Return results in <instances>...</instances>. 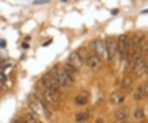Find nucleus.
<instances>
[{
  "label": "nucleus",
  "instance_id": "39448f33",
  "mask_svg": "<svg viewBox=\"0 0 148 123\" xmlns=\"http://www.w3.org/2000/svg\"><path fill=\"white\" fill-rule=\"evenodd\" d=\"M43 97L49 103H50L53 106L58 105L60 102V96H59V93L58 92L53 91L50 89H48L45 88V89H44L43 91Z\"/></svg>",
  "mask_w": 148,
  "mask_h": 123
},
{
  "label": "nucleus",
  "instance_id": "9b49d317",
  "mask_svg": "<svg viewBox=\"0 0 148 123\" xmlns=\"http://www.w3.org/2000/svg\"><path fill=\"white\" fill-rule=\"evenodd\" d=\"M64 70L65 71V73L67 74V75L69 76L70 80L74 81L76 79V76H77V70L76 68H74L73 65H71L69 63H67L64 65Z\"/></svg>",
  "mask_w": 148,
  "mask_h": 123
},
{
  "label": "nucleus",
  "instance_id": "6ab92c4d",
  "mask_svg": "<svg viewBox=\"0 0 148 123\" xmlns=\"http://www.w3.org/2000/svg\"><path fill=\"white\" fill-rule=\"evenodd\" d=\"M23 123H38L37 121L36 120V118L32 116V114L30 113H27L25 117V120H24V122Z\"/></svg>",
  "mask_w": 148,
  "mask_h": 123
},
{
  "label": "nucleus",
  "instance_id": "cd10ccee",
  "mask_svg": "<svg viewBox=\"0 0 148 123\" xmlns=\"http://www.w3.org/2000/svg\"><path fill=\"white\" fill-rule=\"evenodd\" d=\"M147 12H148V9H147V10L143 11V13H147Z\"/></svg>",
  "mask_w": 148,
  "mask_h": 123
},
{
  "label": "nucleus",
  "instance_id": "ddd939ff",
  "mask_svg": "<svg viewBox=\"0 0 148 123\" xmlns=\"http://www.w3.org/2000/svg\"><path fill=\"white\" fill-rule=\"evenodd\" d=\"M128 113H129V112H128L127 107H121V108L118 109L114 113V117L119 121H123V120L127 118Z\"/></svg>",
  "mask_w": 148,
  "mask_h": 123
},
{
  "label": "nucleus",
  "instance_id": "c85d7f7f",
  "mask_svg": "<svg viewBox=\"0 0 148 123\" xmlns=\"http://www.w3.org/2000/svg\"><path fill=\"white\" fill-rule=\"evenodd\" d=\"M146 62H147V61H146ZM147 63H148V62H147Z\"/></svg>",
  "mask_w": 148,
  "mask_h": 123
},
{
  "label": "nucleus",
  "instance_id": "f3484780",
  "mask_svg": "<svg viewBox=\"0 0 148 123\" xmlns=\"http://www.w3.org/2000/svg\"><path fill=\"white\" fill-rule=\"evenodd\" d=\"M88 118H89V114L86 113H80L76 115V121L77 122H86Z\"/></svg>",
  "mask_w": 148,
  "mask_h": 123
},
{
  "label": "nucleus",
  "instance_id": "dca6fc26",
  "mask_svg": "<svg viewBox=\"0 0 148 123\" xmlns=\"http://www.w3.org/2000/svg\"><path fill=\"white\" fill-rule=\"evenodd\" d=\"M75 102L79 106H84L86 104H87V102H88V97L81 94V95L76 97Z\"/></svg>",
  "mask_w": 148,
  "mask_h": 123
},
{
  "label": "nucleus",
  "instance_id": "f257e3e1",
  "mask_svg": "<svg viewBox=\"0 0 148 123\" xmlns=\"http://www.w3.org/2000/svg\"><path fill=\"white\" fill-rule=\"evenodd\" d=\"M90 46L98 58H100L101 59H108L106 45L104 41H102L101 39L95 40L90 43Z\"/></svg>",
  "mask_w": 148,
  "mask_h": 123
},
{
  "label": "nucleus",
  "instance_id": "6e6552de",
  "mask_svg": "<svg viewBox=\"0 0 148 123\" xmlns=\"http://www.w3.org/2000/svg\"><path fill=\"white\" fill-rule=\"evenodd\" d=\"M86 64L89 66L90 70L93 72H99L101 70L102 67V62L100 58H98L96 55H90L88 59L86 60Z\"/></svg>",
  "mask_w": 148,
  "mask_h": 123
},
{
  "label": "nucleus",
  "instance_id": "4be33fe9",
  "mask_svg": "<svg viewBox=\"0 0 148 123\" xmlns=\"http://www.w3.org/2000/svg\"><path fill=\"white\" fill-rule=\"evenodd\" d=\"M4 75H0V91L3 89V84H4Z\"/></svg>",
  "mask_w": 148,
  "mask_h": 123
},
{
  "label": "nucleus",
  "instance_id": "f03ea898",
  "mask_svg": "<svg viewBox=\"0 0 148 123\" xmlns=\"http://www.w3.org/2000/svg\"><path fill=\"white\" fill-rule=\"evenodd\" d=\"M50 74L56 79L59 86H61V87L67 88L70 84V82H72L69 78V76L65 73L64 69H59V70L53 69Z\"/></svg>",
  "mask_w": 148,
  "mask_h": 123
},
{
  "label": "nucleus",
  "instance_id": "a878e982",
  "mask_svg": "<svg viewBox=\"0 0 148 123\" xmlns=\"http://www.w3.org/2000/svg\"><path fill=\"white\" fill-rule=\"evenodd\" d=\"M95 123H104V121H103L102 118H98V119L95 121Z\"/></svg>",
  "mask_w": 148,
  "mask_h": 123
},
{
  "label": "nucleus",
  "instance_id": "a211bd4d",
  "mask_svg": "<svg viewBox=\"0 0 148 123\" xmlns=\"http://www.w3.org/2000/svg\"><path fill=\"white\" fill-rule=\"evenodd\" d=\"M145 113L143 108H136L133 112V117L136 119H142L144 117Z\"/></svg>",
  "mask_w": 148,
  "mask_h": 123
},
{
  "label": "nucleus",
  "instance_id": "aec40b11",
  "mask_svg": "<svg viewBox=\"0 0 148 123\" xmlns=\"http://www.w3.org/2000/svg\"><path fill=\"white\" fill-rule=\"evenodd\" d=\"M40 106H41V108L43 109V112L45 113V115L47 117H49L50 113H49V109H48L47 106H46L43 102H40Z\"/></svg>",
  "mask_w": 148,
  "mask_h": 123
},
{
  "label": "nucleus",
  "instance_id": "b1692460",
  "mask_svg": "<svg viewBox=\"0 0 148 123\" xmlns=\"http://www.w3.org/2000/svg\"><path fill=\"white\" fill-rule=\"evenodd\" d=\"M6 46V41L4 40H0V47L3 48Z\"/></svg>",
  "mask_w": 148,
  "mask_h": 123
},
{
  "label": "nucleus",
  "instance_id": "412c9836",
  "mask_svg": "<svg viewBox=\"0 0 148 123\" xmlns=\"http://www.w3.org/2000/svg\"><path fill=\"white\" fill-rule=\"evenodd\" d=\"M50 2V0H35L33 2L34 5H42V4H46Z\"/></svg>",
  "mask_w": 148,
  "mask_h": 123
},
{
  "label": "nucleus",
  "instance_id": "7ed1b4c3",
  "mask_svg": "<svg viewBox=\"0 0 148 123\" xmlns=\"http://www.w3.org/2000/svg\"><path fill=\"white\" fill-rule=\"evenodd\" d=\"M117 51L122 59L127 58L128 51V40L126 35H121L117 41Z\"/></svg>",
  "mask_w": 148,
  "mask_h": 123
},
{
  "label": "nucleus",
  "instance_id": "9d476101",
  "mask_svg": "<svg viewBox=\"0 0 148 123\" xmlns=\"http://www.w3.org/2000/svg\"><path fill=\"white\" fill-rule=\"evenodd\" d=\"M125 94L120 91H114L110 94V99L114 105H119L125 100Z\"/></svg>",
  "mask_w": 148,
  "mask_h": 123
},
{
  "label": "nucleus",
  "instance_id": "1a4fd4ad",
  "mask_svg": "<svg viewBox=\"0 0 148 123\" xmlns=\"http://www.w3.org/2000/svg\"><path fill=\"white\" fill-rule=\"evenodd\" d=\"M69 63L71 65H73L74 68H76L77 70L80 69L83 64V62L82 61V59H80L79 55H78L77 51H73L69 55Z\"/></svg>",
  "mask_w": 148,
  "mask_h": 123
},
{
  "label": "nucleus",
  "instance_id": "20e7f679",
  "mask_svg": "<svg viewBox=\"0 0 148 123\" xmlns=\"http://www.w3.org/2000/svg\"><path fill=\"white\" fill-rule=\"evenodd\" d=\"M42 82L44 86L50 90L59 93V84L56 79L50 73H47L42 77Z\"/></svg>",
  "mask_w": 148,
  "mask_h": 123
},
{
  "label": "nucleus",
  "instance_id": "0eeeda50",
  "mask_svg": "<svg viewBox=\"0 0 148 123\" xmlns=\"http://www.w3.org/2000/svg\"><path fill=\"white\" fill-rule=\"evenodd\" d=\"M133 73L137 77H141L146 72V60L143 56L139 57L132 67Z\"/></svg>",
  "mask_w": 148,
  "mask_h": 123
},
{
  "label": "nucleus",
  "instance_id": "f8f14e48",
  "mask_svg": "<svg viewBox=\"0 0 148 123\" xmlns=\"http://www.w3.org/2000/svg\"><path fill=\"white\" fill-rule=\"evenodd\" d=\"M121 87L125 91H130L133 88V80H132V77H130L129 75L124 76L122 80Z\"/></svg>",
  "mask_w": 148,
  "mask_h": 123
},
{
  "label": "nucleus",
  "instance_id": "423d86ee",
  "mask_svg": "<svg viewBox=\"0 0 148 123\" xmlns=\"http://www.w3.org/2000/svg\"><path fill=\"white\" fill-rule=\"evenodd\" d=\"M106 45L107 54H108V59H114L118 52L117 51V40L114 37H107Z\"/></svg>",
  "mask_w": 148,
  "mask_h": 123
},
{
  "label": "nucleus",
  "instance_id": "2eb2a0df",
  "mask_svg": "<svg viewBox=\"0 0 148 123\" xmlns=\"http://www.w3.org/2000/svg\"><path fill=\"white\" fill-rule=\"evenodd\" d=\"M77 52L78 55H79L80 59H82V61L83 63H86V60L88 59L89 56L90 55V54H89V52L86 50V49L85 48H80Z\"/></svg>",
  "mask_w": 148,
  "mask_h": 123
},
{
  "label": "nucleus",
  "instance_id": "393cba45",
  "mask_svg": "<svg viewBox=\"0 0 148 123\" xmlns=\"http://www.w3.org/2000/svg\"><path fill=\"white\" fill-rule=\"evenodd\" d=\"M22 47L24 49H28L29 48V45L26 42H23L22 43Z\"/></svg>",
  "mask_w": 148,
  "mask_h": 123
},
{
  "label": "nucleus",
  "instance_id": "4468645a",
  "mask_svg": "<svg viewBox=\"0 0 148 123\" xmlns=\"http://www.w3.org/2000/svg\"><path fill=\"white\" fill-rule=\"evenodd\" d=\"M144 95V89H143V86L140 85L138 86L137 88V89L134 92V94H133V98L134 100L136 101H140L143 98Z\"/></svg>",
  "mask_w": 148,
  "mask_h": 123
},
{
  "label": "nucleus",
  "instance_id": "bb28decb",
  "mask_svg": "<svg viewBox=\"0 0 148 123\" xmlns=\"http://www.w3.org/2000/svg\"><path fill=\"white\" fill-rule=\"evenodd\" d=\"M114 12H112V14H115V13H118V10H114Z\"/></svg>",
  "mask_w": 148,
  "mask_h": 123
},
{
  "label": "nucleus",
  "instance_id": "5701e85b",
  "mask_svg": "<svg viewBox=\"0 0 148 123\" xmlns=\"http://www.w3.org/2000/svg\"><path fill=\"white\" fill-rule=\"evenodd\" d=\"M143 89H144V95L146 97H148V83H147V84L144 85Z\"/></svg>",
  "mask_w": 148,
  "mask_h": 123
}]
</instances>
